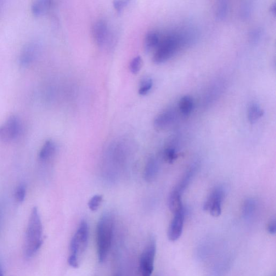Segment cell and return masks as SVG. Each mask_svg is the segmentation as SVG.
<instances>
[{
    "mask_svg": "<svg viewBox=\"0 0 276 276\" xmlns=\"http://www.w3.org/2000/svg\"><path fill=\"white\" fill-rule=\"evenodd\" d=\"M43 244V227L36 207L33 208L28 221L24 244L27 258L34 256Z\"/></svg>",
    "mask_w": 276,
    "mask_h": 276,
    "instance_id": "6da1fadb",
    "label": "cell"
},
{
    "mask_svg": "<svg viewBox=\"0 0 276 276\" xmlns=\"http://www.w3.org/2000/svg\"><path fill=\"white\" fill-rule=\"evenodd\" d=\"M115 227L113 214L105 213L100 217L97 224L96 237L98 260L103 263L111 249Z\"/></svg>",
    "mask_w": 276,
    "mask_h": 276,
    "instance_id": "7a4b0ae2",
    "label": "cell"
},
{
    "mask_svg": "<svg viewBox=\"0 0 276 276\" xmlns=\"http://www.w3.org/2000/svg\"><path fill=\"white\" fill-rule=\"evenodd\" d=\"M88 239V224L86 220H83L79 225L76 232L71 241L68 258L70 266L74 268L79 267V260L87 249Z\"/></svg>",
    "mask_w": 276,
    "mask_h": 276,
    "instance_id": "3957f363",
    "label": "cell"
},
{
    "mask_svg": "<svg viewBox=\"0 0 276 276\" xmlns=\"http://www.w3.org/2000/svg\"><path fill=\"white\" fill-rule=\"evenodd\" d=\"M181 36L179 34H171L160 41L155 49L153 60L156 64H162L171 59L179 49L183 46Z\"/></svg>",
    "mask_w": 276,
    "mask_h": 276,
    "instance_id": "277c9868",
    "label": "cell"
},
{
    "mask_svg": "<svg viewBox=\"0 0 276 276\" xmlns=\"http://www.w3.org/2000/svg\"><path fill=\"white\" fill-rule=\"evenodd\" d=\"M156 250V241L152 238L140 256L139 270L141 276H151L153 273Z\"/></svg>",
    "mask_w": 276,
    "mask_h": 276,
    "instance_id": "5b68a950",
    "label": "cell"
},
{
    "mask_svg": "<svg viewBox=\"0 0 276 276\" xmlns=\"http://www.w3.org/2000/svg\"><path fill=\"white\" fill-rule=\"evenodd\" d=\"M21 131L20 120L16 116H11L0 126V140L3 142H12L18 137Z\"/></svg>",
    "mask_w": 276,
    "mask_h": 276,
    "instance_id": "8992f818",
    "label": "cell"
},
{
    "mask_svg": "<svg viewBox=\"0 0 276 276\" xmlns=\"http://www.w3.org/2000/svg\"><path fill=\"white\" fill-rule=\"evenodd\" d=\"M225 196L223 187H218L214 189L206 201L204 210L209 212L214 217H218L222 212V204Z\"/></svg>",
    "mask_w": 276,
    "mask_h": 276,
    "instance_id": "52a82bcc",
    "label": "cell"
},
{
    "mask_svg": "<svg viewBox=\"0 0 276 276\" xmlns=\"http://www.w3.org/2000/svg\"><path fill=\"white\" fill-rule=\"evenodd\" d=\"M177 117V111L175 109L167 108L156 116L154 121V126L157 131H166L175 123Z\"/></svg>",
    "mask_w": 276,
    "mask_h": 276,
    "instance_id": "ba28073f",
    "label": "cell"
},
{
    "mask_svg": "<svg viewBox=\"0 0 276 276\" xmlns=\"http://www.w3.org/2000/svg\"><path fill=\"white\" fill-rule=\"evenodd\" d=\"M184 210L174 214V217L168 230V238L170 241H176L181 237L184 229Z\"/></svg>",
    "mask_w": 276,
    "mask_h": 276,
    "instance_id": "9c48e42d",
    "label": "cell"
},
{
    "mask_svg": "<svg viewBox=\"0 0 276 276\" xmlns=\"http://www.w3.org/2000/svg\"><path fill=\"white\" fill-rule=\"evenodd\" d=\"M92 34L95 43L103 47L108 40L109 30L108 24L103 20L97 21L93 26Z\"/></svg>",
    "mask_w": 276,
    "mask_h": 276,
    "instance_id": "30bf717a",
    "label": "cell"
},
{
    "mask_svg": "<svg viewBox=\"0 0 276 276\" xmlns=\"http://www.w3.org/2000/svg\"><path fill=\"white\" fill-rule=\"evenodd\" d=\"M39 46L36 42H31L26 45L22 49L19 57V62L21 65L31 64L37 57Z\"/></svg>",
    "mask_w": 276,
    "mask_h": 276,
    "instance_id": "8fae6325",
    "label": "cell"
},
{
    "mask_svg": "<svg viewBox=\"0 0 276 276\" xmlns=\"http://www.w3.org/2000/svg\"><path fill=\"white\" fill-rule=\"evenodd\" d=\"M159 171V163L155 157L151 156L145 167L144 179L146 182L152 183L154 181Z\"/></svg>",
    "mask_w": 276,
    "mask_h": 276,
    "instance_id": "7c38bea8",
    "label": "cell"
},
{
    "mask_svg": "<svg viewBox=\"0 0 276 276\" xmlns=\"http://www.w3.org/2000/svg\"><path fill=\"white\" fill-rule=\"evenodd\" d=\"M182 195V194L175 188L171 191L170 195H169L168 207L173 214L184 210L183 204Z\"/></svg>",
    "mask_w": 276,
    "mask_h": 276,
    "instance_id": "4fadbf2b",
    "label": "cell"
},
{
    "mask_svg": "<svg viewBox=\"0 0 276 276\" xmlns=\"http://www.w3.org/2000/svg\"><path fill=\"white\" fill-rule=\"evenodd\" d=\"M196 172V166H191L184 173L175 189L182 194L185 189L188 187L191 182L192 181Z\"/></svg>",
    "mask_w": 276,
    "mask_h": 276,
    "instance_id": "5bb4252c",
    "label": "cell"
},
{
    "mask_svg": "<svg viewBox=\"0 0 276 276\" xmlns=\"http://www.w3.org/2000/svg\"><path fill=\"white\" fill-rule=\"evenodd\" d=\"M160 42L159 33L150 31L146 34L144 40V48L146 52H151L158 47Z\"/></svg>",
    "mask_w": 276,
    "mask_h": 276,
    "instance_id": "9a60e30c",
    "label": "cell"
},
{
    "mask_svg": "<svg viewBox=\"0 0 276 276\" xmlns=\"http://www.w3.org/2000/svg\"><path fill=\"white\" fill-rule=\"evenodd\" d=\"M194 106L193 98L190 95H184L179 100V110L183 115L187 116L193 111Z\"/></svg>",
    "mask_w": 276,
    "mask_h": 276,
    "instance_id": "2e32d148",
    "label": "cell"
},
{
    "mask_svg": "<svg viewBox=\"0 0 276 276\" xmlns=\"http://www.w3.org/2000/svg\"><path fill=\"white\" fill-rule=\"evenodd\" d=\"M56 150V145L52 140H48L43 145L39 152V158L42 161H46L54 156Z\"/></svg>",
    "mask_w": 276,
    "mask_h": 276,
    "instance_id": "e0dca14e",
    "label": "cell"
},
{
    "mask_svg": "<svg viewBox=\"0 0 276 276\" xmlns=\"http://www.w3.org/2000/svg\"><path fill=\"white\" fill-rule=\"evenodd\" d=\"M264 114V111L260 105L251 103L247 109V118L251 123H256Z\"/></svg>",
    "mask_w": 276,
    "mask_h": 276,
    "instance_id": "ac0fdd59",
    "label": "cell"
},
{
    "mask_svg": "<svg viewBox=\"0 0 276 276\" xmlns=\"http://www.w3.org/2000/svg\"><path fill=\"white\" fill-rule=\"evenodd\" d=\"M51 7V2L48 0H39L33 2L31 5V12L36 16H41L46 14Z\"/></svg>",
    "mask_w": 276,
    "mask_h": 276,
    "instance_id": "d6986e66",
    "label": "cell"
},
{
    "mask_svg": "<svg viewBox=\"0 0 276 276\" xmlns=\"http://www.w3.org/2000/svg\"><path fill=\"white\" fill-rule=\"evenodd\" d=\"M229 11L228 2L226 0L217 1L214 7V13L218 20L222 21L227 18Z\"/></svg>",
    "mask_w": 276,
    "mask_h": 276,
    "instance_id": "ffe728a7",
    "label": "cell"
},
{
    "mask_svg": "<svg viewBox=\"0 0 276 276\" xmlns=\"http://www.w3.org/2000/svg\"><path fill=\"white\" fill-rule=\"evenodd\" d=\"M257 205V202L254 199L249 198L245 200L242 207L244 216L246 218L251 217L256 212Z\"/></svg>",
    "mask_w": 276,
    "mask_h": 276,
    "instance_id": "44dd1931",
    "label": "cell"
},
{
    "mask_svg": "<svg viewBox=\"0 0 276 276\" xmlns=\"http://www.w3.org/2000/svg\"><path fill=\"white\" fill-rule=\"evenodd\" d=\"M253 12V4L251 1H245L242 2L240 8V15L241 19L247 20L250 19Z\"/></svg>",
    "mask_w": 276,
    "mask_h": 276,
    "instance_id": "7402d4cb",
    "label": "cell"
},
{
    "mask_svg": "<svg viewBox=\"0 0 276 276\" xmlns=\"http://www.w3.org/2000/svg\"><path fill=\"white\" fill-rule=\"evenodd\" d=\"M177 150L174 146L169 145L163 150V158L168 163H172L177 159Z\"/></svg>",
    "mask_w": 276,
    "mask_h": 276,
    "instance_id": "603a6c76",
    "label": "cell"
},
{
    "mask_svg": "<svg viewBox=\"0 0 276 276\" xmlns=\"http://www.w3.org/2000/svg\"><path fill=\"white\" fill-rule=\"evenodd\" d=\"M153 82L151 78H146L141 82L138 90L140 95H145L148 94L153 87Z\"/></svg>",
    "mask_w": 276,
    "mask_h": 276,
    "instance_id": "cb8c5ba5",
    "label": "cell"
},
{
    "mask_svg": "<svg viewBox=\"0 0 276 276\" xmlns=\"http://www.w3.org/2000/svg\"><path fill=\"white\" fill-rule=\"evenodd\" d=\"M143 64V59L140 56L133 58L129 63V70L133 74H137L140 71Z\"/></svg>",
    "mask_w": 276,
    "mask_h": 276,
    "instance_id": "d4e9b609",
    "label": "cell"
},
{
    "mask_svg": "<svg viewBox=\"0 0 276 276\" xmlns=\"http://www.w3.org/2000/svg\"><path fill=\"white\" fill-rule=\"evenodd\" d=\"M263 30L261 28H254L249 33V39L251 43L253 44L257 43L260 42L263 36Z\"/></svg>",
    "mask_w": 276,
    "mask_h": 276,
    "instance_id": "484cf974",
    "label": "cell"
},
{
    "mask_svg": "<svg viewBox=\"0 0 276 276\" xmlns=\"http://www.w3.org/2000/svg\"><path fill=\"white\" fill-rule=\"evenodd\" d=\"M102 200V196L100 195H95L93 196L89 202L88 206L90 210L92 211L97 210Z\"/></svg>",
    "mask_w": 276,
    "mask_h": 276,
    "instance_id": "4316f807",
    "label": "cell"
},
{
    "mask_svg": "<svg viewBox=\"0 0 276 276\" xmlns=\"http://www.w3.org/2000/svg\"><path fill=\"white\" fill-rule=\"evenodd\" d=\"M26 187L24 184H21L16 189L15 193V199L19 202H23L26 198Z\"/></svg>",
    "mask_w": 276,
    "mask_h": 276,
    "instance_id": "83f0119b",
    "label": "cell"
},
{
    "mask_svg": "<svg viewBox=\"0 0 276 276\" xmlns=\"http://www.w3.org/2000/svg\"><path fill=\"white\" fill-rule=\"evenodd\" d=\"M129 3L128 1H116L114 2V6L118 12H121Z\"/></svg>",
    "mask_w": 276,
    "mask_h": 276,
    "instance_id": "f1b7e54d",
    "label": "cell"
},
{
    "mask_svg": "<svg viewBox=\"0 0 276 276\" xmlns=\"http://www.w3.org/2000/svg\"><path fill=\"white\" fill-rule=\"evenodd\" d=\"M268 232L270 234L275 235L276 232V224L275 218L272 219L268 224Z\"/></svg>",
    "mask_w": 276,
    "mask_h": 276,
    "instance_id": "f546056e",
    "label": "cell"
},
{
    "mask_svg": "<svg viewBox=\"0 0 276 276\" xmlns=\"http://www.w3.org/2000/svg\"><path fill=\"white\" fill-rule=\"evenodd\" d=\"M270 10L271 13L275 15L276 13V2H274L272 4L271 6H270Z\"/></svg>",
    "mask_w": 276,
    "mask_h": 276,
    "instance_id": "4dcf8cb0",
    "label": "cell"
},
{
    "mask_svg": "<svg viewBox=\"0 0 276 276\" xmlns=\"http://www.w3.org/2000/svg\"><path fill=\"white\" fill-rule=\"evenodd\" d=\"M2 218H3V210H2V206L1 204H0V229H1V227Z\"/></svg>",
    "mask_w": 276,
    "mask_h": 276,
    "instance_id": "1f68e13d",
    "label": "cell"
},
{
    "mask_svg": "<svg viewBox=\"0 0 276 276\" xmlns=\"http://www.w3.org/2000/svg\"><path fill=\"white\" fill-rule=\"evenodd\" d=\"M0 276H4L3 267L1 262H0Z\"/></svg>",
    "mask_w": 276,
    "mask_h": 276,
    "instance_id": "d6a6232c",
    "label": "cell"
},
{
    "mask_svg": "<svg viewBox=\"0 0 276 276\" xmlns=\"http://www.w3.org/2000/svg\"><path fill=\"white\" fill-rule=\"evenodd\" d=\"M1 2L0 1V9H1Z\"/></svg>",
    "mask_w": 276,
    "mask_h": 276,
    "instance_id": "836d02e7",
    "label": "cell"
},
{
    "mask_svg": "<svg viewBox=\"0 0 276 276\" xmlns=\"http://www.w3.org/2000/svg\"></svg>",
    "mask_w": 276,
    "mask_h": 276,
    "instance_id": "e575fe53",
    "label": "cell"
}]
</instances>
